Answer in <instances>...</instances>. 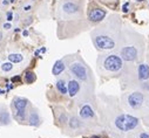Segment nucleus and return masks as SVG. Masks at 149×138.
I'll return each instance as SVG.
<instances>
[{
	"instance_id": "1a4fd4ad",
	"label": "nucleus",
	"mask_w": 149,
	"mask_h": 138,
	"mask_svg": "<svg viewBox=\"0 0 149 138\" xmlns=\"http://www.w3.org/2000/svg\"><path fill=\"white\" fill-rule=\"evenodd\" d=\"M27 104H28V101H27L26 98H21V97H17V98H14L13 107L15 108L17 111H25V110H26Z\"/></svg>"
},
{
	"instance_id": "bb28decb",
	"label": "nucleus",
	"mask_w": 149,
	"mask_h": 138,
	"mask_svg": "<svg viewBox=\"0 0 149 138\" xmlns=\"http://www.w3.org/2000/svg\"><path fill=\"white\" fill-rule=\"evenodd\" d=\"M31 9V6H26V7H25V11H30Z\"/></svg>"
},
{
	"instance_id": "5701e85b",
	"label": "nucleus",
	"mask_w": 149,
	"mask_h": 138,
	"mask_svg": "<svg viewBox=\"0 0 149 138\" xmlns=\"http://www.w3.org/2000/svg\"><path fill=\"white\" fill-rule=\"evenodd\" d=\"M128 6H129V3H126L125 5H123V7H122V11L125 12V13H127V12H128Z\"/></svg>"
},
{
	"instance_id": "4468645a",
	"label": "nucleus",
	"mask_w": 149,
	"mask_h": 138,
	"mask_svg": "<svg viewBox=\"0 0 149 138\" xmlns=\"http://www.w3.org/2000/svg\"><path fill=\"white\" fill-rule=\"evenodd\" d=\"M56 89L60 94H62V95H66L68 93V89H67V84L64 80H59L56 82Z\"/></svg>"
},
{
	"instance_id": "4be33fe9",
	"label": "nucleus",
	"mask_w": 149,
	"mask_h": 138,
	"mask_svg": "<svg viewBox=\"0 0 149 138\" xmlns=\"http://www.w3.org/2000/svg\"><path fill=\"white\" fill-rule=\"evenodd\" d=\"M12 83H17V82H20L21 81V76H14V77H12Z\"/></svg>"
},
{
	"instance_id": "a878e982",
	"label": "nucleus",
	"mask_w": 149,
	"mask_h": 138,
	"mask_svg": "<svg viewBox=\"0 0 149 138\" xmlns=\"http://www.w3.org/2000/svg\"><path fill=\"white\" fill-rule=\"evenodd\" d=\"M22 35H23V36H27V35H28V32H27V31H23V32H22Z\"/></svg>"
},
{
	"instance_id": "c756f323",
	"label": "nucleus",
	"mask_w": 149,
	"mask_h": 138,
	"mask_svg": "<svg viewBox=\"0 0 149 138\" xmlns=\"http://www.w3.org/2000/svg\"><path fill=\"white\" fill-rule=\"evenodd\" d=\"M8 1H9V3H14V1H15V0H8Z\"/></svg>"
},
{
	"instance_id": "aec40b11",
	"label": "nucleus",
	"mask_w": 149,
	"mask_h": 138,
	"mask_svg": "<svg viewBox=\"0 0 149 138\" xmlns=\"http://www.w3.org/2000/svg\"><path fill=\"white\" fill-rule=\"evenodd\" d=\"M69 125H70V128H73V129H78L80 127V121L77 119L75 117H73L70 119V122H69Z\"/></svg>"
},
{
	"instance_id": "f3484780",
	"label": "nucleus",
	"mask_w": 149,
	"mask_h": 138,
	"mask_svg": "<svg viewBox=\"0 0 149 138\" xmlns=\"http://www.w3.org/2000/svg\"><path fill=\"white\" fill-rule=\"evenodd\" d=\"M23 60V56L21 54H9L8 55V61L12 63H20Z\"/></svg>"
},
{
	"instance_id": "423d86ee",
	"label": "nucleus",
	"mask_w": 149,
	"mask_h": 138,
	"mask_svg": "<svg viewBox=\"0 0 149 138\" xmlns=\"http://www.w3.org/2000/svg\"><path fill=\"white\" fill-rule=\"evenodd\" d=\"M138 56V49L133 46L123 47L121 49V57L125 61H134Z\"/></svg>"
},
{
	"instance_id": "dca6fc26",
	"label": "nucleus",
	"mask_w": 149,
	"mask_h": 138,
	"mask_svg": "<svg viewBox=\"0 0 149 138\" xmlns=\"http://www.w3.org/2000/svg\"><path fill=\"white\" fill-rule=\"evenodd\" d=\"M28 122H30V124H31V125H33V127H38V125L40 124V118H39V115L36 114V112H32V114L30 115Z\"/></svg>"
},
{
	"instance_id": "f8f14e48",
	"label": "nucleus",
	"mask_w": 149,
	"mask_h": 138,
	"mask_svg": "<svg viewBox=\"0 0 149 138\" xmlns=\"http://www.w3.org/2000/svg\"><path fill=\"white\" fill-rule=\"evenodd\" d=\"M62 9H64V12H66L68 14H74L79 11V7H78V5H75L72 1H67L62 5Z\"/></svg>"
},
{
	"instance_id": "393cba45",
	"label": "nucleus",
	"mask_w": 149,
	"mask_h": 138,
	"mask_svg": "<svg viewBox=\"0 0 149 138\" xmlns=\"http://www.w3.org/2000/svg\"><path fill=\"white\" fill-rule=\"evenodd\" d=\"M4 28H5V29H9V28H11V23H9V22L5 23V25H4Z\"/></svg>"
},
{
	"instance_id": "9b49d317",
	"label": "nucleus",
	"mask_w": 149,
	"mask_h": 138,
	"mask_svg": "<svg viewBox=\"0 0 149 138\" xmlns=\"http://www.w3.org/2000/svg\"><path fill=\"white\" fill-rule=\"evenodd\" d=\"M80 117L83 118V119L94 117V111H93V109H92L89 105H83V107L80 109Z\"/></svg>"
},
{
	"instance_id": "b1692460",
	"label": "nucleus",
	"mask_w": 149,
	"mask_h": 138,
	"mask_svg": "<svg viewBox=\"0 0 149 138\" xmlns=\"http://www.w3.org/2000/svg\"><path fill=\"white\" fill-rule=\"evenodd\" d=\"M140 138H149V135L146 133V132H142V133L140 135Z\"/></svg>"
},
{
	"instance_id": "6ab92c4d",
	"label": "nucleus",
	"mask_w": 149,
	"mask_h": 138,
	"mask_svg": "<svg viewBox=\"0 0 149 138\" xmlns=\"http://www.w3.org/2000/svg\"><path fill=\"white\" fill-rule=\"evenodd\" d=\"M1 69L4 71H11L13 69V63H12V62H5V63L1 65Z\"/></svg>"
},
{
	"instance_id": "39448f33",
	"label": "nucleus",
	"mask_w": 149,
	"mask_h": 138,
	"mask_svg": "<svg viewBox=\"0 0 149 138\" xmlns=\"http://www.w3.org/2000/svg\"><path fill=\"white\" fill-rule=\"evenodd\" d=\"M143 101H144V96L139 91H135L128 96V103L133 109H139L142 105Z\"/></svg>"
},
{
	"instance_id": "7ed1b4c3",
	"label": "nucleus",
	"mask_w": 149,
	"mask_h": 138,
	"mask_svg": "<svg viewBox=\"0 0 149 138\" xmlns=\"http://www.w3.org/2000/svg\"><path fill=\"white\" fill-rule=\"evenodd\" d=\"M94 45L96 48L102 51H109L115 47V41L107 35H96L94 37Z\"/></svg>"
},
{
	"instance_id": "2eb2a0df",
	"label": "nucleus",
	"mask_w": 149,
	"mask_h": 138,
	"mask_svg": "<svg viewBox=\"0 0 149 138\" xmlns=\"http://www.w3.org/2000/svg\"><path fill=\"white\" fill-rule=\"evenodd\" d=\"M11 123V116L8 111H3L0 114V124L3 125H8Z\"/></svg>"
},
{
	"instance_id": "cd10ccee",
	"label": "nucleus",
	"mask_w": 149,
	"mask_h": 138,
	"mask_svg": "<svg viewBox=\"0 0 149 138\" xmlns=\"http://www.w3.org/2000/svg\"><path fill=\"white\" fill-rule=\"evenodd\" d=\"M39 54H40V51H36V52H35V55H36V56H39Z\"/></svg>"
},
{
	"instance_id": "9d476101",
	"label": "nucleus",
	"mask_w": 149,
	"mask_h": 138,
	"mask_svg": "<svg viewBox=\"0 0 149 138\" xmlns=\"http://www.w3.org/2000/svg\"><path fill=\"white\" fill-rule=\"evenodd\" d=\"M138 73H139V79L141 81H146L149 79V66L146 65V63H142L139 66V69H138Z\"/></svg>"
},
{
	"instance_id": "c85d7f7f",
	"label": "nucleus",
	"mask_w": 149,
	"mask_h": 138,
	"mask_svg": "<svg viewBox=\"0 0 149 138\" xmlns=\"http://www.w3.org/2000/svg\"><path fill=\"white\" fill-rule=\"evenodd\" d=\"M91 138H101V137H100V136H92Z\"/></svg>"
},
{
	"instance_id": "a211bd4d",
	"label": "nucleus",
	"mask_w": 149,
	"mask_h": 138,
	"mask_svg": "<svg viewBox=\"0 0 149 138\" xmlns=\"http://www.w3.org/2000/svg\"><path fill=\"white\" fill-rule=\"evenodd\" d=\"M25 81L27 83H33L35 81V74L33 71H27L26 75H25Z\"/></svg>"
},
{
	"instance_id": "412c9836",
	"label": "nucleus",
	"mask_w": 149,
	"mask_h": 138,
	"mask_svg": "<svg viewBox=\"0 0 149 138\" xmlns=\"http://www.w3.org/2000/svg\"><path fill=\"white\" fill-rule=\"evenodd\" d=\"M12 19H13V13H12V12H7V14H6V20L9 22V21H12Z\"/></svg>"
},
{
	"instance_id": "f257e3e1",
	"label": "nucleus",
	"mask_w": 149,
	"mask_h": 138,
	"mask_svg": "<svg viewBox=\"0 0 149 138\" xmlns=\"http://www.w3.org/2000/svg\"><path fill=\"white\" fill-rule=\"evenodd\" d=\"M139 125V118L132 115H120L115 118V127L120 131H130Z\"/></svg>"
},
{
	"instance_id": "6e6552de",
	"label": "nucleus",
	"mask_w": 149,
	"mask_h": 138,
	"mask_svg": "<svg viewBox=\"0 0 149 138\" xmlns=\"http://www.w3.org/2000/svg\"><path fill=\"white\" fill-rule=\"evenodd\" d=\"M67 89H68V95L70 97H74L80 90V84L75 80H69L68 81V85H67Z\"/></svg>"
},
{
	"instance_id": "0eeeda50",
	"label": "nucleus",
	"mask_w": 149,
	"mask_h": 138,
	"mask_svg": "<svg viewBox=\"0 0 149 138\" xmlns=\"http://www.w3.org/2000/svg\"><path fill=\"white\" fill-rule=\"evenodd\" d=\"M106 11L102 8H94L92 9V12L89 13V20L93 22H100L105 19L106 17Z\"/></svg>"
},
{
	"instance_id": "f03ea898",
	"label": "nucleus",
	"mask_w": 149,
	"mask_h": 138,
	"mask_svg": "<svg viewBox=\"0 0 149 138\" xmlns=\"http://www.w3.org/2000/svg\"><path fill=\"white\" fill-rule=\"evenodd\" d=\"M122 66H123V61H122V57L117 56V55H108L105 61H103V67L106 70L108 71H111V73H116L119 70L122 69Z\"/></svg>"
},
{
	"instance_id": "ddd939ff",
	"label": "nucleus",
	"mask_w": 149,
	"mask_h": 138,
	"mask_svg": "<svg viewBox=\"0 0 149 138\" xmlns=\"http://www.w3.org/2000/svg\"><path fill=\"white\" fill-rule=\"evenodd\" d=\"M64 70H65V63H64V61H62V60H59V61L55 62L54 66H53L52 74L54 75V76H58V75H60Z\"/></svg>"
},
{
	"instance_id": "7c9ffc66",
	"label": "nucleus",
	"mask_w": 149,
	"mask_h": 138,
	"mask_svg": "<svg viewBox=\"0 0 149 138\" xmlns=\"http://www.w3.org/2000/svg\"><path fill=\"white\" fill-rule=\"evenodd\" d=\"M138 1H144V0H138Z\"/></svg>"
},
{
	"instance_id": "20e7f679",
	"label": "nucleus",
	"mask_w": 149,
	"mask_h": 138,
	"mask_svg": "<svg viewBox=\"0 0 149 138\" xmlns=\"http://www.w3.org/2000/svg\"><path fill=\"white\" fill-rule=\"evenodd\" d=\"M70 71L72 74L80 81H86L87 80V69L85 66H82L79 62H74L70 65Z\"/></svg>"
}]
</instances>
